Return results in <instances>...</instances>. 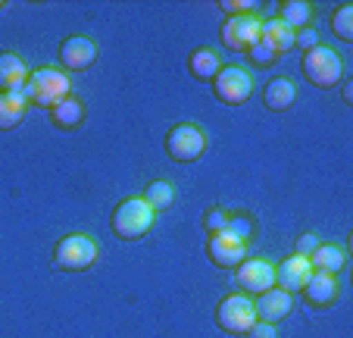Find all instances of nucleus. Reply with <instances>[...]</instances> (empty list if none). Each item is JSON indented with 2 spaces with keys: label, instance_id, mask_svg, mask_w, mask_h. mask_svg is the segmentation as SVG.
Listing matches in <instances>:
<instances>
[{
  "label": "nucleus",
  "instance_id": "nucleus-1",
  "mask_svg": "<svg viewBox=\"0 0 353 338\" xmlns=\"http://www.w3.org/2000/svg\"><path fill=\"white\" fill-rule=\"evenodd\" d=\"M26 104L41 106V110H54L57 104H63L66 97H72V82L63 69L54 66H41L34 73H28V82L22 88Z\"/></svg>",
  "mask_w": 353,
  "mask_h": 338
},
{
  "label": "nucleus",
  "instance_id": "nucleus-2",
  "mask_svg": "<svg viewBox=\"0 0 353 338\" xmlns=\"http://www.w3.org/2000/svg\"><path fill=\"white\" fill-rule=\"evenodd\" d=\"M157 223V210L147 204L144 198H125L116 204L113 216H110V229L119 241H138L144 238Z\"/></svg>",
  "mask_w": 353,
  "mask_h": 338
},
{
  "label": "nucleus",
  "instance_id": "nucleus-3",
  "mask_svg": "<svg viewBox=\"0 0 353 338\" xmlns=\"http://www.w3.org/2000/svg\"><path fill=\"white\" fill-rule=\"evenodd\" d=\"M300 73H303V79H307L313 88L328 91V88H334L341 82V75H344V60H341L338 50L319 44V47H313V50L303 53Z\"/></svg>",
  "mask_w": 353,
  "mask_h": 338
},
{
  "label": "nucleus",
  "instance_id": "nucleus-4",
  "mask_svg": "<svg viewBox=\"0 0 353 338\" xmlns=\"http://www.w3.org/2000/svg\"><path fill=\"white\" fill-rule=\"evenodd\" d=\"M97 260V245L85 232H69L54 247V270L60 272H85Z\"/></svg>",
  "mask_w": 353,
  "mask_h": 338
},
{
  "label": "nucleus",
  "instance_id": "nucleus-5",
  "mask_svg": "<svg viewBox=\"0 0 353 338\" xmlns=\"http://www.w3.org/2000/svg\"><path fill=\"white\" fill-rule=\"evenodd\" d=\"M216 323L222 332L228 335H247L256 323V310H254V298L250 294H228L219 301L216 307Z\"/></svg>",
  "mask_w": 353,
  "mask_h": 338
},
{
  "label": "nucleus",
  "instance_id": "nucleus-6",
  "mask_svg": "<svg viewBox=\"0 0 353 338\" xmlns=\"http://www.w3.org/2000/svg\"><path fill=\"white\" fill-rule=\"evenodd\" d=\"M207 151V132L191 122H179L166 135V153L175 163H194L200 153Z\"/></svg>",
  "mask_w": 353,
  "mask_h": 338
},
{
  "label": "nucleus",
  "instance_id": "nucleus-7",
  "mask_svg": "<svg viewBox=\"0 0 353 338\" xmlns=\"http://www.w3.org/2000/svg\"><path fill=\"white\" fill-rule=\"evenodd\" d=\"M213 94L219 104L225 106H241L254 94V79L241 66H222V73L213 79Z\"/></svg>",
  "mask_w": 353,
  "mask_h": 338
},
{
  "label": "nucleus",
  "instance_id": "nucleus-8",
  "mask_svg": "<svg viewBox=\"0 0 353 338\" xmlns=\"http://www.w3.org/2000/svg\"><path fill=\"white\" fill-rule=\"evenodd\" d=\"M260 28H263L260 16H234V19L222 22L219 41L232 53H250V47L260 41Z\"/></svg>",
  "mask_w": 353,
  "mask_h": 338
},
{
  "label": "nucleus",
  "instance_id": "nucleus-9",
  "mask_svg": "<svg viewBox=\"0 0 353 338\" xmlns=\"http://www.w3.org/2000/svg\"><path fill=\"white\" fill-rule=\"evenodd\" d=\"M234 279H238L241 294H263L275 288V266L266 257H244L234 266Z\"/></svg>",
  "mask_w": 353,
  "mask_h": 338
},
{
  "label": "nucleus",
  "instance_id": "nucleus-10",
  "mask_svg": "<svg viewBox=\"0 0 353 338\" xmlns=\"http://www.w3.org/2000/svg\"><path fill=\"white\" fill-rule=\"evenodd\" d=\"M60 63L69 73H88V69L97 63V44H94L88 35H69L60 44Z\"/></svg>",
  "mask_w": 353,
  "mask_h": 338
},
{
  "label": "nucleus",
  "instance_id": "nucleus-11",
  "mask_svg": "<svg viewBox=\"0 0 353 338\" xmlns=\"http://www.w3.org/2000/svg\"><path fill=\"white\" fill-rule=\"evenodd\" d=\"M207 257L213 266H219V270H234V266L241 263V260L247 257V241L234 238L232 232H213L207 238Z\"/></svg>",
  "mask_w": 353,
  "mask_h": 338
},
{
  "label": "nucleus",
  "instance_id": "nucleus-12",
  "mask_svg": "<svg viewBox=\"0 0 353 338\" xmlns=\"http://www.w3.org/2000/svg\"><path fill=\"white\" fill-rule=\"evenodd\" d=\"M313 276V266H310V257H300V254H291L288 260H281L279 270H275V285L281 292L294 294V292H303V285L310 282Z\"/></svg>",
  "mask_w": 353,
  "mask_h": 338
},
{
  "label": "nucleus",
  "instance_id": "nucleus-13",
  "mask_svg": "<svg viewBox=\"0 0 353 338\" xmlns=\"http://www.w3.org/2000/svg\"><path fill=\"white\" fill-rule=\"evenodd\" d=\"M254 310H256V319H260V323H272V326H279L281 319L291 317V310H294V298H291L288 292H281V288H269V292L256 294Z\"/></svg>",
  "mask_w": 353,
  "mask_h": 338
},
{
  "label": "nucleus",
  "instance_id": "nucleus-14",
  "mask_svg": "<svg viewBox=\"0 0 353 338\" xmlns=\"http://www.w3.org/2000/svg\"><path fill=\"white\" fill-rule=\"evenodd\" d=\"M338 292H341V288H338V276H328V272H313L300 294L307 298L310 307L325 310V307H332L334 301H338Z\"/></svg>",
  "mask_w": 353,
  "mask_h": 338
},
{
  "label": "nucleus",
  "instance_id": "nucleus-15",
  "mask_svg": "<svg viewBox=\"0 0 353 338\" xmlns=\"http://www.w3.org/2000/svg\"><path fill=\"white\" fill-rule=\"evenodd\" d=\"M28 82V66L19 53H0V94H22Z\"/></svg>",
  "mask_w": 353,
  "mask_h": 338
},
{
  "label": "nucleus",
  "instance_id": "nucleus-16",
  "mask_svg": "<svg viewBox=\"0 0 353 338\" xmlns=\"http://www.w3.org/2000/svg\"><path fill=\"white\" fill-rule=\"evenodd\" d=\"M294 100H297V88H294V82L285 79V75H275V79H269L266 88H263V104H266L272 113L291 110Z\"/></svg>",
  "mask_w": 353,
  "mask_h": 338
},
{
  "label": "nucleus",
  "instance_id": "nucleus-17",
  "mask_svg": "<svg viewBox=\"0 0 353 338\" xmlns=\"http://www.w3.org/2000/svg\"><path fill=\"white\" fill-rule=\"evenodd\" d=\"M188 73L197 82H213L216 75L222 73V57L213 50V47H197L188 57Z\"/></svg>",
  "mask_w": 353,
  "mask_h": 338
},
{
  "label": "nucleus",
  "instance_id": "nucleus-18",
  "mask_svg": "<svg viewBox=\"0 0 353 338\" xmlns=\"http://www.w3.org/2000/svg\"><path fill=\"white\" fill-rule=\"evenodd\" d=\"M260 41L269 47L272 53H288L294 50V28H288L285 22L275 16V19H263V28H260Z\"/></svg>",
  "mask_w": 353,
  "mask_h": 338
},
{
  "label": "nucleus",
  "instance_id": "nucleus-19",
  "mask_svg": "<svg viewBox=\"0 0 353 338\" xmlns=\"http://www.w3.org/2000/svg\"><path fill=\"white\" fill-rule=\"evenodd\" d=\"M85 122V104L79 97H66L63 104H57L50 110V126L60 129V132H72Z\"/></svg>",
  "mask_w": 353,
  "mask_h": 338
},
{
  "label": "nucleus",
  "instance_id": "nucleus-20",
  "mask_svg": "<svg viewBox=\"0 0 353 338\" xmlns=\"http://www.w3.org/2000/svg\"><path fill=\"white\" fill-rule=\"evenodd\" d=\"M310 266H313V272L338 276V272L347 266V254L341 245H319L313 254H310Z\"/></svg>",
  "mask_w": 353,
  "mask_h": 338
},
{
  "label": "nucleus",
  "instance_id": "nucleus-21",
  "mask_svg": "<svg viewBox=\"0 0 353 338\" xmlns=\"http://www.w3.org/2000/svg\"><path fill=\"white\" fill-rule=\"evenodd\" d=\"M26 97L22 94H0V132H10L26 120Z\"/></svg>",
  "mask_w": 353,
  "mask_h": 338
},
{
  "label": "nucleus",
  "instance_id": "nucleus-22",
  "mask_svg": "<svg viewBox=\"0 0 353 338\" xmlns=\"http://www.w3.org/2000/svg\"><path fill=\"white\" fill-rule=\"evenodd\" d=\"M279 19L285 22L288 28H294V32L310 28V22H313V7L303 3V0H285L279 7Z\"/></svg>",
  "mask_w": 353,
  "mask_h": 338
},
{
  "label": "nucleus",
  "instance_id": "nucleus-23",
  "mask_svg": "<svg viewBox=\"0 0 353 338\" xmlns=\"http://www.w3.org/2000/svg\"><path fill=\"white\" fill-rule=\"evenodd\" d=\"M141 198L147 200V204L154 207L157 213L160 210H166V207H172V200H175V188H172V182H150V185L144 188V194Z\"/></svg>",
  "mask_w": 353,
  "mask_h": 338
},
{
  "label": "nucleus",
  "instance_id": "nucleus-24",
  "mask_svg": "<svg viewBox=\"0 0 353 338\" xmlns=\"http://www.w3.org/2000/svg\"><path fill=\"white\" fill-rule=\"evenodd\" d=\"M332 32H334V38H338V41L353 44V7H350V3H341V7L334 10Z\"/></svg>",
  "mask_w": 353,
  "mask_h": 338
},
{
  "label": "nucleus",
  "instance_id": "nucleus-25",
  "mask_svg": "<svg viewBox=\"0 0 353 338\" xmlns=\"http://www.w3.org/2000/svg\"><path fill=\"white\" fill-rule=\"evenodd\" d=\"M219 10H225V13H232L228 19H234V16H256V3L254 0H219Z\"/></svg>",
  "mask_w": 353,
  "mask_h": 338
},
{
  "label": "nucleus",
  "instance_id": "nucleus-26",
  "mask_svg": "<svg viewBox=\"0 0 353 338\" xmlns=\"http://www.w3.org/2000/svg\"><path fill=\"white\" fill-rule=\"evenodd\" d=\"M247 57H250V63H254L256 69H266V66H272V63L279 60V53H272L266 44H263V41H256V44L250 47V53H247Z\"/></svg>",
  "mask_w": 353,
  "mask_h": 338
},
{
  "label": "nucleus",
  "instance_id": "nucleus-27",
  "mask_svg": "<svg viewBox=\"0 0 353 338\" xmlns=\"http://www.w3.org/2000/svg\"><path fill=\"white\" fill-rule=\"evenodd\" d=\"M225 232H232L234 238H241V241H247V238H254V223L247 216H228V223H225Z\"/></svg>",
  "mask_w": 353,
  "mask_h": 338
},
{
  "label": "nucleus",
  "instance_id": "nucleus-28",
  "mask_svg": "<svg viewBox=\"0 0 353 338\" xmlns=\"http://www.w3.org/2000/svg\"><path fill=\"white\" fill-rule=\"evenodd\" d=\"M294 47H300L303 53L313 50V47H319V35H316V28H300V32H294Z\"/></svg>",
  "mask_w": 353,
  "mask_h": 338
},
{
  "label": "nucleus",
  "instance_id": "nucleus-29",
  "mask_svg": "<svg viewBox=\"0 0 353 338\" xmlns=\"http://www.w3.org/2000/svg\"><path fill=\"white\" fill-rule=\"evenodd\" d=\"M225 223H228V210H222V207H213V210L207 213V235H213V232H222L225 229Z\"/></svg>",
  "mask_w": 353,
  "mask_h": 338
},
{
  "label": "nucleus",
  "instance_id": "nucleus-30",
  "mask_svg": "<svg viewBox=\"0 0 353 338\" xmlns=\"http://www.w3.org/2000/svg\"><path fill=\"white\" fill-rule=\"evenodd\" d=\"M247 338H279V326H272V323H260V319H256L254 329L247 332Z\"/></svg>",
  "mask_w": 353,
  "mask_h": 338
},
{
  "label": "nucleus",
  "instance_id": "nucleus-31",
  "mask_svg": "<svg viewBox=\"0 0 353 338\" xmlns=\"http://www.w3.org/2000/svg\"><path fill=\"white\" fill-rule=\"evenodd\" d=\"M319 245H322V241L316 238V235H300V238H297V251H294V254H300V257H310V254H313Z\"/></svg>",
  "mask_w": 353,
  "mask_h": 338
},
{
  "label": "nucleus",
  "instance_id": "nucleus-32",
  "mask_svg": "<svg viewBox=\"0 0 353 338\" xmlns=\"http://www.w3.org/2000/svg\"><path fill=\"white\" fill-rule=\"evenodd\" d=\"M344 100L353 104V82H344Z\"/></svg>",
  "mask_w": 353,
  "mask_h": 338
},
{
  "label": "nucleus",
  "instance_id": "nucleus-33",
  "mask_svg": "<svg viewBox=\"0 0 353 338\" xmlns=\"http://www.w3.org/2000/svg\"><path fill=\"white\" fill-rule=\"evenodd\" d=\"M3 7H7V3H3V0H0V10H3Z\"/></svg>",
  "mask_w": 353,
  "mask_h": 338
}]
</instances>
